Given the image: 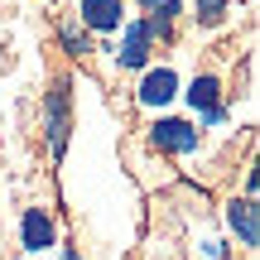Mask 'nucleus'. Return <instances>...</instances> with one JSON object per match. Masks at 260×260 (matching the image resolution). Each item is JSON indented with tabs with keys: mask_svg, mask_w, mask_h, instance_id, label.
Wrapping results in <instances>:
<instances>
[{
	"mask_svg": "<svg viewBox=\"0 0 260 260\" xmlns=\"http://www.w3.org/2000/svg\"><path fill=\"white\" fill-rule=\"evenodd\" d=\"M44 130H48V149H53V159H63L68 130H73V87H68V82H53V92L44 96Z\"/></svg>",
	"mask_w": 260,
	"mask_h": 260,
	"instance_id": "obj_1",
	"label": "nucleus"
},
{
	"mask_svg": "<svg viewBox=\"0 0 260 260\" xmlns=\"http://www.w3.org/2000/svg\"><path fill=\"white\" fill-rule=\"evenodd\" d=\"M188 106L198 111V121H203V125L226 121V111H222V82H217L212 73H198L193 82H188Z\"/></svg>",
	"mask_w": 260,
	"mask_h": 260,
	"instance_id": "obj_2",
	"label": "nucleus"
},
{
	"mask_svg": "<svg viewBox=\"0 0 260 260\" xmlns=\"http://www.w3.org/2000/svg\"><path fill=\"white\" fill-rule=\"evenodd\" d=\"M149 140H154L159 149H169V154H193L203 130L188 125V121H174V116H159V121L149 125Z\"/></svg>",
	"mask_w": 260,
	"mask_h": 260,
	"instance_id": "obj_3",
	"label": "nucleus"
},
{
	"mask_svg": "<svg viewBox=\"0 0 260 260\" xmlns=\"http://www.w3.org/2000/svg\"><path fill=\"white\" fill-rule=\"evenodd\" d=\"M125 19V5L121 0H82V10H77V24L82 29H96V34H116Z\"/></svg>",
	"mask_w": 260,
	"mask_h": 260,
	"instance_id": "obj_4",
	"label": "nucleus"
},
{
	"mask_svg": "<svg viewBox=\"0 0 260 260\" xmlns=\"http://www.w3.org/2000/svg\"><path fill=\"white\" fill-rule=\"evenodd\" d=\"M19 241H24V251H48V246L58 241L53 217H48L44 207H29V212H24V222H19Z\"/></svg>",
	"mask_w": 260,
	"mask_h": 260,
	"instance_id": "obj_5",
	"label": "nucleus"
},
{
	"mask_svg": "<svg viewBox=\"0 0 260 260\" xmlns=\"http://www.w3.org/2000/svg\"><path fill=\"white\" fill-rule=\"evenodd\" d=\"M174 96H178V73L174 68H149L145 82H140V102L145 106H164V102H174Z\"/></svg>",
	"mask_w": 260,
	"mask_h": 260,
	"instance_id": "obj_6",
	"label": "nucleus"
},
{
	"mask_svg": "<svg viewBox=\"0 0 260 260\" xmlns=\"http://www.w3.org/2000/svg\"><path fill=\"white\" fill-rule=\"evenodd\" d=\"M116 58H121V68H145L149 63V29H145V19H130L125 24V39H121V48H116Z\"/></svg>",
	"mask_w": 260,
	"mask_h": 260,
	"instance_id": "obj_7",
	"label": "nucleus"
},
{
	"mask_svg": "<svg viewBox=\"0 0 260 260\" xmlns=\"http://www.w3.org/2000/svg\"><path fill=\"white\" fill-rule=\"evenodd\" d=\"M226 222H232V232L241 236V246L260 241V212H255L251 198H232V203H226Z\"/></svg>",
	"mask_w": 260,
	"mask_h": 260,
	"instance_id": "obj_8",
	"label": "nucleus"
},
{
	"mask_svg": "<svg viewBox=\"0 0 260 260\" xmlns=\"http://www.w3.org/2000/svg\"><path fill=\"white\" fill-rule=\"evenodd\" d=\"M140 5H145V29H149V39H169L174 34V15L183 5H178V0H140Z\"/></svg>",
	"mask_w": 260,
	"mask_h": 260,
	"instance_id": "obj_9",
	"label": "nucleus"
},
{
	"mask_svg": "<svg viewBox=\"0 0 260 260\" xmlns=\"http://www.w3.org/2000/svg\"><path fill=\"white\" fill-rule=\"evenodd\" d=\"M58 39H63V48L73 58H82V53H92V34H87L82 24H77V15H68L63 24H58Z\"/></svg>",
	"mask_w": 260,
	"mask_h": 260,
	"instance_id": "obj_10",
	"label": "nucleus"
},
{
	"mask_svg": "<svg viewBox=\"0 0 260 260\" xmlns=\"http://www.w3.org/2000/svg\"><path fill=\"white\" fill-rule=\"evenodd\" d=\"M222 5H226V0H198V15H203V24H217V19H222Z\"/></svg>",
	"mask_w": 260,
	"mask_h": 260,
	"instance_id": "obj_11",
	"label": "nucleus"
},
{
	"mask_svg": "<svg viewBox=\"0 0 260 260\" xmlns=\"http://www.w3.org/2000/svg\"><path fill=\"white\" fill-rule=\"evenodd\" d=\"M63 260H77V251H63Z\"/></svg>",
	"mask_w": 260,
	"mask_h": 260,
	"instance_id": "obj_12",
	"label": "nucleus"
}]
</instances>
